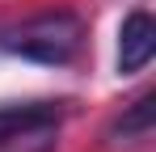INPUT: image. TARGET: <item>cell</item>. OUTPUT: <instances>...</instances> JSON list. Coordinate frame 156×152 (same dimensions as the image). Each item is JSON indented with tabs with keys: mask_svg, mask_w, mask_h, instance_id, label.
<instances>
[{
	"mask_svg": "<svg viewBox=\"0 0 156 152\" xmlns=\"http://www.w3.org/2000/svg\"><path fill=\"white\" fill-rule=\"evenodd\" d=\"M72 101L63 97H42V101H0V139L21 135L34 127H59Z\"/></svg>",
	"mask_w": 156,
	"mask_h": 152,
	"instance_id": "3957f363",
	"label": "cell"
},
{
	"mask_svg": "<svg viewBox=\"0 0 156 152\" xmlns=\"http://www.w3.org/2000/svg\"><path fill=\"white\" fill-rule=\"evenodd\" d=\"M80 47H84V21L72 9H55V13H42V17H30V21L0 34L4 55H17V59L42 63V68L72 63L80 55Z\"/></svg>",
	"mask_w": 156,
	"mask_h": 152,
	"instance_id": "6da1fadb",
	"label": "cell"
},
{
	"mask_svg": "<svg viewBox=\"0 0 156 152\" xmlns=\"http://www.w3.org/2000/svg\"><path fill=\"white\" fill-rule=\"evenodd\" d=\"M152 123H156V93H139V97L122 106V114L110 123L105 139L114 144H135V139H148L152 135Z\"/></svg>",
	"mask_w": 156,
	"mask_h": 152,
	"instance_id": "277c9868",
	"label": "cell"
},
{
	"mask_svg": "<svg viewBox=\"0 0 156 152\" xmlns=\"http://www.w3.org/2000/svg\"><path fill=\"white\" fill-rule=\"evenodd\" d=\"M55 131L59 127H34V131H21V135H4L0 152H55Z\"/></svg>",
	"mask_w": 156,
	"mask_h": 152,
	"instance_id": "5b68a950",
	"label": "cell"
},
{
	"mask_svg": "<svg viewBox=\"0 0 156 152\" xmlns=\"http://www.w3.org/2000/svg\"><path fill=\"white\" fill-rule=\"evenodd\" d=\"M152 55H156V21L144 9H135V13H127V21L118 30V76L144 72Z\"/></svg>",
	"mask_w": 156,
	"mask_h": 152,
	"instance_id": "7a4b0ae2",
	"label": "cell"
}]
</instances>
